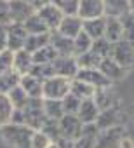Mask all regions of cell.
Instances as JSON below:
<instances>
[{
  "mask_svg": "<svg viewBox=\"0 0 134 148\" xmlns=\"http://www.w3.org/2000/svg\"><path fill=\"white\" fill-rule=\"evenodd\" d=\"M118 120H120V110H118V106H111V108H106V110L99 112V117L96 120V127L99 131L111 129V127L120 125Z\"/></svg>",
  "mask_w": 134,
  "mask_h": 148,
  "instance_id": "2e32d148",
  "label": "cell"
},
{
  "mask_svg": "<svg viewBox=\"0 0 134 148\" xmlns=\"http://www.w3.org/2000/svg\"><path fill=\"white\" fill-rule=\"evenodd\" d=\"M26 37H28V33L23 28V25L11 23L7 26V44H5V49L11 51L12 54L18 52V51H23L25 42H26Z\"/></svg>",
  "mask_w": 134,
  "mask_h": 148,
  "instance_id": "ba28073f",
  "label": "cell"
},
{
  "mask_svg": "<svg viewBox=\"0 0 134 148\" xmlns=\"http://www.w3.org/2000/svg\"><path fill=\"white\" fill-rule=\"evenodd\" d=\"M11 23H12V19H11L9 2H7V0H0V25L9 26Z\"/></svg>",
  "mask_w": 134,
  "mask_h": 148,
  "instance_id": "7bdbcfd3",
  "label": "cell"
},
{
  "mask_svg": "<svg viewBox=\"0 0 134 148\" xmlns=\"http://www.w3.org/2000/svg\"><path fill=\"white\" fill-rule=\"evenodd\" d=\"M120 25H122V40H127L129 44L134 45V16L131 12L124 14L120 18Z\"/></svg>",
  "mask_w": 134,
  "mask_h": 148,
  "instance_id": "4dcf8cb0",
  "label": "cell"
},
{
  "mask_svg": "<svg viewBox=\"0 0 134 148\" xmlns=\"http://www.w3.org/2000/svg\"><path fill=\"white\" fill-rule=\"evenodd\" d=\"M40 132H44L51 141H57V139L61 138V132H59V122H57V120L45 119V122H44L42 127H40Z\"/></svg>",
  "mask_w": 134,
  "mask_h": 148,
  "instance_id": "f35d334b",
  "label": "cell"
},
{
  "mask_svg": "<svg viewBox=\"0 0 134 148\" xmlns=\"http://www.w3.org/2000/svg\"><path fill=\"white\" fill-rule=\"evenodd\" d=\"M98 70L103 73V75L113 84L115 80H120V79H124V75H125V71L127 70H124L122 66H118L111 58H105V59H101V63H99V66H98Z\"/></svg>",
  "mask_w": 134,
  "mask_h": 148,
  "instance_id": "5bb4252c",
  "label": "cell"
},
{
  "mask_svg": "<svg viewBox=\"0 0 134 148\" xmlns=\"http://www.w3.org/2000/svg\"><path fill=\"white\" fill-rule=\"evenodd\" d=\"M118 148H134V141L129 138V136H124L118 143Z\"/></svg>",
  "mask_w": 134,
  "mask_h": 148,
  "instance_id": "bcb514c9",
  "label": "cell"
},
{
  "mask_svg": "<svg viewBox=\"0 0 134 148\" xmlns=\"http://www.w3.org/2000/svg\"><path fill=\"white\" fill-rule=\"evenodd\" d=\"M21 112H23V122H25V125L30 127L31 131H40L42 124L45 122L44 98H40V99H30Z\"/></svg>",
  "mask_w": 134,
  "mask_h": 148,
  "instance_id": "7a4b0ae2",
  "label": "cell"
},
{
  "mask_svg": "<svg viewBox=\"0 0 134 148\" xmlns=\"http://www.w3.org/2000/svg\"><path fill=\"white\" fill-rule=\"evenodd\" d=\"M52 68H54L56 77H63L68 80H73L80 70L77 64V58L73 56H57V59L52 63Z\"/></svg>",
  "mask_w": 134,
  "mask_h": 148,
  "instance_id": "8992f818",
  "label": "cell"
},
{
  "mask_svg": "<svg viewBox=\"0 0 134 148\" xmlns=\"http://www.w3.org/2000/svg\"><path fill=\"white\" fill-rule=\"evenodd\" d=\"M105 23H106V18L84 21V23H82V32H84L89 38H92V40H99V38L105 37Z\"/></svg>",
  "mask_w": 134,
  "mask_h": 148,
  "instance_id": "ffe728a7",
  "label": "cell"
},
{
  "mask_svg": "<svg viewBox=\"0 0 134 148\" xmlns=\"http://www.w3.org/2000/svg\"><path fill=\"white\" fill-rule=\"evenodd\" d=\"M33 68V56L26 51H18L14 52V59H12V70L18 71L19 75H28Z\"/></svg>",
  "mask_w": 134,
  "mask_h": 148,
  "instance_id": "d6986e66",
  "label": "cell"
},
{
  "mask_svg": "<svg viewBox=\"0 0 134 148\" xmlns=\"http://www.w3.org/2000/svg\"><path fill=\"white\" fill-rule=\"evenodd\" d=\"M23 28L26 30L28 35H45V33H51L49 28L45 26V23L38 18V14H31L25 23H23Z\"/></svg>",
  "mask_w": 134,
  "mask_h": 148,
  "instance_id": "4316f807",
  "label": "cell"
},
{
  "mask_svg": "<svg viewBox=\"0 0 134 148\" xmlns=\"http://www.w3.org/2000/svg\"><path fill=\"white\" fill-rule=\"evenodd\" d=\"M70 82L68 79H63V77H52V79H47L44 82V87H42V98L44 99H56V101H61L66 94L70 92Z\"/></svg>",
  "mask_w": 134,
  "mask_h": 148,
  "instance_id": "3957f363",
  "label": "cell"
},
{
  "mask_svg": "<svg viewBox=\"0 0 134 148\" xmlns=\"http://www.w3.org/2000/svg\"><path fill=\"white\" fill-rule=\"evenodd\" d=\"M129 12L134 16V0H132V2H129Z\"/></svg>",
  "mask_w": 134,
  "mask_h": 148,
  "instance_id": "7dc6e473",
  "label": "cell"
},
{
  "mask_svg": "<svg viewBox=\"0 0 134 148\" xmlns=\"http://www.w3.org/2000/svg\"><path fill=\"white\" fill-rule=\"evenodd\" d=\"M99 129L96 127V124L91 125H84L82 136L73 143V148H96V138H98Z\"/></svg>",
  "mask_w": 134,
  "mask_h": 148,
  "instance_id": "44dd1931",
  "label": "cell"
},
{
  "mask_svg": "<svg viewBox=\"0 0 134 148\" xmlns=\"http://www.w3.org/2000/svg\"><path fill=\"white\" fill-rule=\"evenodd\" d=\"M75 79L80 80V82H85L87 86H91V87H94V89H106V87H111V82L103 75L98 68H92V70H79V73H77Z\"/></svg>",
  "mask_w": 134,
  "mask_h": 148,
  "instance_id": "9c48e42d",
  "label": "cell"
},
{
  "mask_svg": "<svg viewBox=\"0 0 134 148\" xmlns=\"http://www.w3.org/2000/svg\"><path fill=\"white\" fill-rule=\"evenodd\" d=\"M37 14H38V18L45 23V26L49 28V32H56L57 26H59V23H61V19H63V14H61V11L56 7L54 2H47Z\"/></svg>",
  "mask_w": 134,
  "mask_h": 148,
  "instance_id": "8fae6325",
  "label": "cell"
},
{
  "mask_svg": "<svg viewBox=\"0 0 134 148\" xmlns=\"http://www.w3.org/2000/svg\"><path fill=\"white\" fill-rule=\"evenodd\" d=\"M35 131H31L26 125L19 124H7L0 127L2 139L11 146V148H31V136Z\"/></svg>",
  "mask_w": 134,
  "mask_h": 148,
  "instance_id": "6da1fadb",
  "label": "cell"
},
{
  "mask_svg": "<svg viewBox=\"0 0 134 148\" xmlns=\"http://www.w3.org/2000/svg\"><path fill=\"white\" fill-rule=\"evenodd\" d=\"M70 92H72L75 98H79L80 101H84V99H92L96 89L91 87V86H87L85 82H80V80L73 79V80L70 82Z\"/></svg>",
  "mask_w": 134,
  "mask_h": 148,
  "instance_id": "83f0119b",
  "label": "cell"
},
{
  "mask_svg": "<svg viewBox=\"0 0 134 148\" xmlns=\"http://www.w3.org/2000/svg\"><path fill=\"white\" fill-rule=\"evenodd\" d=\"M92 101L96 103V106L99 108V112H103V110H106V108H111V106H117V105H115V94L111 92V87L96 89Z\"/></svg>",
  "mask_w": 134,
  "mask_h": 148,
  "instance_id": "603a6c76",
  "label": "cell"
},
{
  "mask_svg": "<svg viewBox=\"0 0 134 148\" xmlns=\"http://www.w3.org/2000/svg\"><path fill=\"white\" fill-rule=\"evenodd\" d=\"M12 113H14V106L11 105L9 98L4 96V94H0V127L11 124Z\"/></svg>",
  "mask_w": 134,
  "mask_h": 148,
  "instance_id": "d6a6232c",
  "label": "cell"
},
{
  "mask_svg": "<svg viewBox=\"0 0 134 148\" xmlns=\"http://www.w3.org/2000/svg\"><path fill=\"white\" fill-rule=\"evenodd\" d=\"M30 75L35 77V79H38V80H42V82H45L47 79L56 77V73H54L52 64H33Z\"/></svg>",
  "mask_w": 134,
  "mask_h": 148,
  "instance_id": "8d00e7d4",
  "label": "cell"
},
{
  "mask_svg": "<svg viewBox=\"0 0 134 148\" xmlns=\"http://www.w3.org/2000/svg\"><path fill=\"white\" fill-rule=\"evenodd\" d=\"M5 44H7V26L0 25V52L5 51Z\"/></svg>",
  "mask_w": 134,
  "mask_h": 148,
  "instance_id": "ee69618b",
  "label": "cell"
},
{
  "mask_svg": "<svg viewBox=\"0 0 134 148\" xmlns=\"http://www.w3.org/2000/svg\"><path fill=\"white\" fill-rule=\"evenodd\" d=\"M19 87L28 94L30 99H40L42 98V87H44V82L31 77L30 73L28 75H21V80H19Z\"/></svg>",
  "mask_w": 134,
  "mask_h": 148,
  "instance_id": "e0dca14e",
  "label": "cell"
},
{
  "mask_svg": "<svg viewBox=\"0 0 134 148\" xmlns=\"http://www.w3.org/2000/svg\"><path fill=\"white\" fill-rule=\"evenodd\" d=\"M54 4L61 11L63 18L79 16V0H57V2H54Z\"/></svg>",
  "mask_w": 134,
  "mask_h": 148,
  "instance_id": "d590c367",
  "label": "cell"
},
{
  "mask_svg": "<svg viewBox=\"0 0 134 148\" xmlns=\"http://www.w3.org/2000/svg\"><path fill=\"white\" fill-rule=\"evenodd\" d=\"M11 124H19V125H25V122H23V112H21V110H14L12 119H11Z\"/></svg>",
  "mask_w": 134,
  "mask_h": 148,
  "instance_id": "f6af8a7d",
  "label": "cell"
},
{
  "mask_svg": "<svg viewBox=\"0 0 134 148\" xmlns=\"http://www.w3.org/2000/svg\"><path fill=\"white\" fill-rule=\"evenodd\" d=\"M44 113H45V119H51V120H61L64 112H63V105L61 101H56V99H44Z\"/></svg>",
  "mask_w": 134,
  "mask_h": 148,
  "instance_id": "f1b7e54d",
  "label": "cell"
},
{
  "mask_svg": "<svg viewBox=\"0 0 134 148\" xmlns=\"http://www.w3.org/2000/svg\"><path fill=\"white\" fill-rule=\"evenodd\" d=\"M99 63H101V58H99L96 52H92V51H89V52H85V54H82V56L77 58V64H79L80 70H92V68H98Z\"/></svg>",
  "mask_w": 134,
  "mask_h": 148,
  "instance_id": "e575fe53",
  "label": "cell"
},
{
  "mask_svg": "<svg viewBox=\"0 0 134 148\" xmlns=\"http://www.w3.org/2000/svg\"><path fill=\"white\" fill-rule=\"evenodd\" d=\"M12 59H14V54L11 51L5 49V51L0 52V75L12 70Z\"/></svg>",
  "mask_w": 134,
  "mask_h": 148,
  "instance_id": "60d3db41",
  "label": "cell"
},
{
  "mask_svg": "<svg viewBox=\"0 0 134 148\" xmlns=\"http://www.w3.org/2000/svg\"><path fill=\"white\" fill-rule=\"evenodd\" d=\"M19 80H21V75L14 70H11L7 73H2V75H0V94L7 96L14 87L19 86Z\"/></svg>",
  "mask_w": 134,
  "mask_h": 148,
  "instance_id": "484cf974",
  "label": "cell"
},
{
  "mask_svg": "<svg viewBox=\"0 0 134 148\" xmlns=\"http://www.w3.org/2000/svg\"><path fill=\"white\" fill-rule=\"evenodd\" d=\"M82 23H84V21H82L79 16L63 18L56 32H57L59 35L66 37V38H72V40H73L75 37H79V35L82 33Z\"/></svg>",
  "mask_w": 134,
  "mask_h": 148,
  "instance_id": "7c38bea8",
  "label": "cell"
},
{
  "mask_svg": "<svg viewBox=\"0 0 134 148\" xmlns=\"http://www.w3.org/2000/svg\"><path fill=\"white\" fill-rule=\"evenodd\" d=\"M49 145H51V139L44 132H40V131L33 132V136H31V148H47Z\"/></svg>",
  "mask_w": 134,
  "mask_h": 148,
  "instance_id": "b9f144b4",
  "label": "cell"
},
{
  "mask_svg": "<svg viewBox=\"0 0 134 148\" xmlns=\"http://www.w3.org/2000/svg\"><path fill=\"white\" fill-rule=\"evenodd\" d=\"M105 38L110 44H115V42L122 40V25H120V19H117V18H106V23H105Z\"/></svg>",
  "mask_w": 134,
  "mask_h": 148,
  "instance_id": "d4e9b609",
  "label": "cell"
},
{
  "mask_svg": "<svg viewBox=\"0 0 134 148\" xmlns=\"http://www.w3.org/2000/svg\"><path fill=\"white\" fill-rule=\"evenodd\" d=\"M111 45H113V44H110V42L103 37V38H99V40H94V42H92L91 51H92V52H96L101 59H105V58H110V54H111Z\"/></svg>",
  "mask_w": 134,
  "mask_h": 148,
  "instance_id": "ab89813d",
  "label": "cell"
},
{
  "mask_svg": "<svg viewBox=\"0 0 134 148\" xmlns=\"http://www.w3.org/2000/svg\"><path fill=\"white\" fill-rule=\"evenodd\" d=\"M127 12H129V2H125V0H105V18L120 19Z\"/></svg>",
  "mask_w": 134,
  "mask_h": 148,
  "instance_id": "7402d4cb",
  "label": "cell"
},
{
  "mask_svg": "<svg viewBox=\"0 0 134 148\" xmlns=\"http://www.w3.org/2000/svg\"><path fill=\"white\" fill-rule=\"evenodd\" d=\"M122 138H124V127L122 125L99 131L98 138H96V148H118V143Z\"/></svg>",
  "mask_w": 134,
  "mask_h": 148,
  "instance_id": "30bf717a",
  "label": "cell"
},
{
  "mask_svg": "<svg viewBox=\"0 0 134 148\" xmlns=\"http://www.w3.org/2000/svg\"><path fill=\"white\" fill-rule=\"evenodd\" d=\"M79 18L82 21L105 18V0H79Z\"/></svg>",
  "mask_w": 134,
  "mask_h": 148,
  "instance_id": "52a82bcc",
  "label": "cell"
},
{
  "mask_svg": "<svg viewBox=\"0 0 134 148\" xmlns=\"http://www.w3.org/2000/svg\"><path fill=\"white\" fill-rule=\"evenodd\" d=\"M49 42H51V33H45V35H28L23 51H26L30 54H35L40 49H44L45 45H49Z\"/></svg>",
  "mask_w": 134,
  "mask_h": 148,
  "instance_id": "cb8c5ba5",
  "label": "cell"
},
{
  "mask_svg": "<svg viewBox=\"0 0 134 148\" xmlns=\"http://www.w3.org/2000/svg\"><path fill=\"white\" fill-rule=\"evenodd\" d=\"M84 131V124L79 120L77 115H63V119L59 120V132L61 138L70 139V141H77L82 136Z\"/></svg>",
  "mask_w": 134,
  "mask_h": 148,
  "instance_id": "5b68a950",
  "label": "cell"
},
{
  "mask_svg": "<svg viewBox=\"0 0 134 148\" xmlns=\"http://www.w3.org/2000/svg\"><path fill=\"white\" fill-rule=\"evenodd\" d=\"M47 148H59V145H57L56 141H51V145H49Z\"/></svg>",
  "mask_w": 134,
  "mask_h": 148,
  "instance_id": "c3c4849f",
  "label": "cell"
},
{
  "mask_svg": "<svg viewBox=\"0 0 134 148\" xmlns=\"http://www.w3.org/2000/svg\"><path fill=\"white\" fill-rule=\"evenodd\" d=\"M49 44L57 52V56H73V40L72 38H66V37L59 35L57 32H51V42Z\"/></svg>",
  "mask_w": 134,
  "mask_h": 148,
  "instance_id": "ac0fdd59",
  "label": "cell"
},
{
  "mask_svg": "<svg viewBox=\"0 0 134 148\" xmlns=\"http://www.w3.org/2000/svg\"><path fill=\"white\" fill-rule=\"evenodd\" d=\"M9 9H11L12 23H19V25H23L31 14H35L31 5H30V2H26V0H11Z\"/></svg>",
  "mask_w": 134,
  "mask_h": 148,
  "instance_id": "4fadbf2b",
  "label": "cell"
},
{
  "mask_svg": "<svg viewBox=\"0 0 134 148\" xmlns=\"http://www.w3.org/2000/svg\"><path fill=\"white\" fill-rule=\"evenodd\" d=\"M80 103H82V101H80L79 98H75L72 92H68V94L61 99L64 115H77V112H79V108H80Z\"/></svg>",
  "mask_w": 134,
  "mask_h": 148,
  "instance_id": "74e56055",
  "label": "cell"
},
{
  "mask_svg": "<svg viewBox=\"0 0 134 148\" xmlns=\"http://www.w3.org/2000/svg\"><path fill=\"white\" fill-rule=\"evenodd\" d=\"M110 58L124 70H129L134 64V45L129 44L127 40H118L111 45Z\"/></svg>",
  "mask_w": 134,
  "mask_h": 148,
  "instance_id": "277c9868",
  "label": "cell"
},
{
  "mask_svg": "<svg viewBox=\"0 0 134 148\" xmlns=\"http://www.w3.org/2000/svg\"><path fill=\"white\" fill-rule=\"evenodd\" d=\"M33 56V64H52L57 59V52L52 49V45H45L44 49H40L38 52L31 54Z\"/></svg>",
  "mask_w": 134,
  "mask_h": 148,
  "instance_id": "f546056e",
  "label": "cell"
},
{
  "mask_svg": "<svg viewBox=\"0 0 134 148\" xmlns=\"http://www.w3.org/2000/svg\"><path fill=\"white\" fill-rule=\"evenodd\" d=\"M92 38H89L84 32L79 35V37H75L73 38V56L75 58H79V56H82V54H85V52H89L91 51V47H92Z\"/></svg>",
  "mask_w": 134,
  "mask_h": 148,
  "instance_id": "1f68e13d",
  "label": "cell"
},
{
  "mask_svg": "<svg viewBox=\"0 0 134 148\" xmlns=\"http://www.w3.org/2000/svg\"><path fill=\"white\" fill-rule=\"evenodd\" d=\"M7 98H9V101H11V105L14 106V110H23L25 106H26V103L30 101V98H28V94L18 86V87H14L9 94H7Z\"/></svg>",
  "mask_w": 134,
  "mask_h": 148,
  "instance_id": "836d02e7",
  "label": "cell"
},
{
  "mask_svg": "<svg viewBox=\"0 0 134 148\" xmlns=\"http://www.w3.org/2000/svg\"><path fill=\"white\" fill-rule=\"evenodd\" d=\"M77 117L79 120L84 124V125H91V124H96L98 117H99V108L96 106V103L92 99H84L80 103V108L77 112Z\"/></svg>",
  "mask_w": 134,
  "mask_h": 148,
  "instance_id": "9a60e30c",
  "label": "cell"
}]
</instances>
